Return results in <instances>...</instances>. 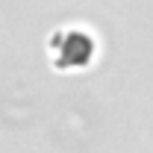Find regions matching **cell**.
Here are the masks:
<instances>
[{"instance_id": "obj_1", "label": "cell", "mask_w": 153, "mask_h": 153, "mask_svg": "<svg viewBox=\"0 0 153 153\" xmlns=\"http://www.w3.org/2000/svg\"><path fill=\"white\" fill-rule=\"evenodd\" d=\"M65 38H68V44H62L59 47V56H62V65L65 62H71V65H79V62H85V59L91 56V41L82 36V33H65Z\"/></svg>"}]
</instances>
